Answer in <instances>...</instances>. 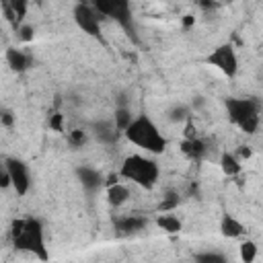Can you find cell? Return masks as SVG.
I'll return each instance as SVG.
<instances>
[{"mask_svg": "<svg viewBox=\"0 0 263 263\" xmlns=\"http://www.w3.org/2000/svg\"><path fill=\"white\" fill-rule=\"evenodd\" d=\"M92 8L99 12V16H107V18H113L123 31L125 35L138 43V31H136V25H134V14H132V6L129 2L125 0H97L92 2Z\"/></svg>", "mask_w": 263, "mask_h": 263, "instance_id": "obj_5", "label": "cell"}, {"mask_svg": "<svg viewBox=\"0 0 263 263\" xmlns=\"http://www.w3.org/2000/svg\"><path fill=\"white\" fill-rule=\"evenodd\" d=\"M228 119L238 125L245 134H255L259 127V113H261V103L253 97H230L224 103Z\"/></svg>", "mask_w": 263, "mask_h": 263, "instance_id": "obj_3", "label": "cell"}, {"mask_svg": "<svg viewBox=\"0 0 263 263\" xmlns=\"http://www.w3.org/2000/svg\"><path fill=\"white\" fill-rule=\"evenodd\" d=\"M127 199H129V187H127V185H123V183H113V185L107 187V201H109L111 205L119 208V205H123Z\"/></svg>", "mask_w": 263, "mask_h": 263, "instance_id": "obj_15", "label": "cell"}, {"mask_svg": "<svg viewBox=\"0 0 263 263\" xmlns=\"http://www.w3.org/2000/svg\"><path fill=\"white\" fill-rule=\"evenodd\" d=\"M156 226H158L160 230L168 232V234H177V232H181L183 222H181L177 216H173V214H160V216L156 218Z\"/></svg>", "mask_w": 263, "mask_h": 263, "instance_id": "obj_18", "label": "cell"}, {"mask_svg": "<svg viewBox=\"0 0 263 263\" xmlns=\"http://www.w3.org/2000/svg\"><path fill=\"white\" fill-rule=\"evenodd\" d=\"M208 64L218 68L224 76H236L238 72V58H236V51L230 43H222L218 45L210 55H208Z\"/></svg>", "mask_w": 263, "mask_h": 263, "instance_id": "obj_8", "label": "cell"}, {"mask_svg": "<svg viewBox=\"0 0 263 263\" xmlns=\"http://www.w3.org/2000/svg\"><path fill=\"white\" fill-rule=\"evenodd\" d=\"M123 136L127 142L146 150L148 154H162L166 148V138L160 134L158 125L148 115H136Z\"/></svg>", "mask_w": 263, "mask_h": 263, "instance_id": "obj_2", "label": "cell"}, {"mask_svg": "<svg viewBox=\"0 0 263 263\" xmlns=\"http://www.w3.org/2000/svg\"><path fill=\"white\" fill-rule=\"evenodd\" d=\"M10 236L12 245L18 251H27L35 255L41 261H47L49 251L45 247V230L41 220L37 218H25V220H14L10 226Z\"/></svg>", "mask_w": 263, "mask_h": 263, "instance_id": "obj_1", "label": "cell"}, {"mask_svg": "<svg viewBox=\"0 0 263 263\" xmlns=\"http://www.w3.org/2000/svg\"><path fill=\"white\" fill-rule=\"evenodd\" d=\"M134 113H132V109L129 107H115V113H113V125H115V129L119 132V134H123L127 127H129V123L134 121Z\"/></svg>", "mask_w": 263, "mask_h": 263, "instance_id": "obj_16", "label": "cell"}, {"mask_svg": "<svg viewBox=\"0 0 263 263\" xmlns=\"http://www.w3.org/2000/svg\"><path fill=\"white\" fill-rule=\"evenodd\" d=\"M4 58H6V64H8V68L12 72H18L21 74V72H25V70L31 68V55L25 53L18 47H8L6 53H4Z\"/></svg>", "mask_w": 263, "mask_h": 263, "instance_id": "obj_11", "label": "cell"}, {"mask_svg": "<svg viewBox=\"0 0 263 263\" xmlns=\"http://www.w3.org/2000/svg\"><path fill=\"white\" fill-rule=\"evenodd\" d=\"M195 263H228V259L222 253L216 251H203L195 255Z\"/></svg>", "mask_w": 263, "mask_h": 263, "instance_id": "obj_21", "label": "cell"}, {"mask_svg": "<svg viewBox=\"0 0 263 263\" xmlns=\"http://www.w3.org/2000/svg\"><path fill=\"white\" fill-rule=\"evenodd\" d=\"M10 183H8V175H6V168H4V164H0V187H8Z\"/></svg>", "mask_w": 263, "mask_h": 263, "instance_id": "obj_28", "label": "cell"}, {"mask_svg": "<svg viewBox=\"0 0 263 263\" xmlns=\"http://www.w3.org/2000/svg\"><path fill=\"white\" fill-rule=\"evenodd\" d=\"M257 251H259V249H257V245H255L253 240H245V242L240 245V251H238V253H240V261H242V263H253V261L257 259Z\"/></svg>", "mask_w": 263, "mask_h": 263, "instance_id": "obj_20", "label": "cell"}, {"mask_svg": "<svg viewBox=\"0 0 263 263\" xmlns=\"http://www.w3.org/2000/svg\"><path fill=\"white\" fill-rule=\"evenodd\" d=\"M160 175L158 164L152 158H146L142 154H132L121 162L119 168V177H123L125 181H132L134 185H140L144 189H150L156 185Z\"/></svg>", "mask_w": 263, "mask_h": 263, "instance_id": "obj_4", "label": "cell"}, {"mask_svg": "<svg viewBox=\"0 0 263 263\" xmlns=\"http://www.w3.org/2000/svg\"><path fill=\"white\" fill-rule=\"evenodd\" d=\"M72 16H74L76 27H78L82 33H86L88 37H101V16H99V12L92 8V4H86V2L74 4Z\"/></svg>", "mask_w": 263, "mask_h": 263, "instance_id": "obj_6", "label": "cell"}, {"mask_svg": "<svg viewBox=\"0 0 263 263\" xmlns=\"http://www.w3.org/2000/svg\"><path fill=\"white\" fill-rule=\"evenodd\" d=\"M86 140H88V134L84 129H72V132H68V144L74 146V148L84 146Z\"/></svg>", "mask_w": 263, "mask_h": 263, "instance_id": "obj_22", "label": "cell"}, {"mask_svg": "<svg viewBox=\"0 0 263 263\" xmlns=\"http://www.w3.org/2000/svg\"><path fill=\"white\" fill-rule=\"evenodd\" d=\"M62 119H64V115H62V113H53V115L49 117V127H51L53 132H64Z\"/></svg>", "mask_w": 263, "mask_h": 263, "instance_id": "obj_27", "label": "cell"}, {"mask_svg": "<svg viewBox=\"0 0 263 263\" xmlns=\"http://www.w3.org/2000/svg\"><path fill=\"white\" fill-rule=\"evenodd\" d=\"M14 121H16V117L12 115V111H10V109H0V123H2V125L12 127V125H14Z\"/></svg>", "mask_w": 263, "mask_h": 263, "instance_id": "obj_26", "label": "cell"}, {"mask_svg": "<svg viewBox=\"0 0 263 263\" xmlns=\"http://www.w3.org/2000/svg\"><path fill=\"white\" fill-rule=\"evenodd\" d=\"M16 33H18V39L25 41V43L33 41V37H35V29H33V25H27V23H23V25L16 29Z\"/></svg>", "mask_w": 263, "mask_h": 263, "instance_id": "obj_25", "label": "cell"}, {"mask_svg": "<svg viewBox=\"0 0 263 263\" xmlns=\"http://www.w3.org/2000/svg\"><path fill=\"white\" fill-rule=\"evenodd\" d=\"M92 134H95V138H97L101 144H105V146L115 144L117 138H119V132L115 129L113 121H97V123L92 125Z\"/></svg>", "mask_w": 263, "mask_h": 263, "instance_id": "obj_12", "label": "cell"}, {"mask_svg": "<svg viewBox=\"0 0 263 263\" xmlns=\"http://www.w3.org/2000/svg\"><path fill=\"white\" fill-rule=\"evenodd\" d=\"M220 232H222V236H226V238H238V236L245 234V226H242L234 216L226 214V216L220 220Z\"/></svg>", "mask_w": 263, "mask_h": 263, "instance_id": "obj_14", "label": "cell"}, {"mask_svg": "<svg viewBox=\"0 0 263 263\" xmlns=\"http://www.w3.org/2000/svg\"><path fill=\"white\" fill-rule=\"evenodd\" d=\"M8 6H10V10L14 12V16L18 18V23H23V18H25V14H27L29 4H27L25 0H10V2H8Z\"/></svg>", "mask_w": 263, "mask_h": 263, "instance_id": "obj_24", "label": "cell"}, {"mask_svg": "<svg viewBox=\"0 0 263 263\" xmlns=\"http://www.w3.org/2000/svg\"><path fill=\"white\" fill-rule=\"evenodd\" d=\"M179 201H181V197L177 195V193H168L162 201H160V205H158V210H160V214H168L171 210H175L177 205H179Z\"/></svg>", "mask_w": 263, "mask_h": 263, "instance_id": "obj_23", "label": "cell"}, {"mask_svg": "<svg viewBox=\"0 0 263 263\" xmlns=\"http://www.w3.org/2000/svg\"><path fill=\"white\" fill-rule=\"evenodd\" d=\"M205 150H208V146L201 138H185L181 142V152L191 160H201Z\"/></svg>", "mask_w": 263, "mask_h": 263, "instance_id": "obj_13", "label": "cell"}, {"mask_svg": "<svg viewBox=\"0 0 263 263\" xmlns=\"http://www.w3.org/2000/svg\"><path fill=\"white\" fill-rule=\"evenodd\" d=\"M220 168H222V173L224 175H228V177H234V175H238L240 173V160H238V156L236 154H232V152H224L222 156H220Z\"/></svg>", "mask_w": 263, "mask_h": 263, "instance_id": "obj_17", "label": "cell"}, {"mask_svg": "<svg viewBox=\"0 0 263 263\" xmlns=\"http://www.w3.org/2000/svg\"><path fill=\"white\" fill-rule=\"evenodd\" d=\"M189 115H191V109L187 105H175L168 109V119L173 123H183L189 119Z\"/></svg>", "mask_w": 263, "mask_h": 263, "instance_id": "obj_19", "label": "cell"}, {"mask_svg": "<svg viewBox=\"0 0 263 263\" xmlns=\"http://www.w3.org/2000/svg\"><path fill=\"white\" fill-rule=\"evenodd\" d=\"M76 179L78 183L82 185L84 191L88 193H95V191H101L103 185H105V175L92 166H76Z\"/></svg>", "mask_w": 263, "mask_h": 263, "instance_id": "obj_9", "label": "cell"}, {"mask_svg": "<svg viewBox=\"0 0 263 263\" xmlns=\"http://www.w3.org/2000/svg\"><path fill=\"white\" fill-rule=\"evenodd\" d=\"M115 230L121 232V234H132V232H138L142 228L148 226V218L140 216V214H129V216H121L113 222Z\"/></svg>", "mask_w": 263, "mask_h": 263, "instance_id": "obj_10", "label": "cell"}, {"mask_svg": "<svg viewBox=\"0 0 263 263\" xmlns=\"http://www.w3.org/2000/svg\"><path fill=\"white\" fill-rule=\"evenodd\" d=\"M4 168H6V175H8V183L16 191V195H27L29 189H31L29 166L21 158H6L4 160Z\"/></svg>", "mask_w": 263, "mask_h": 263, "instance_id": "obj_7", "label": "cell"}]
</instances>
